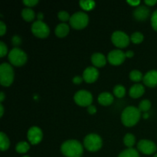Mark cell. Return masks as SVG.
Instances as JSON below:
<instances>
[{
	"instance_id": "obj_1",
	"label": "cell",
	"mask_w": 157,
	"mask_h": 157,
	"mask_svg": "<svg viewBox=\"0 0 157 157\" xmlns=\"http://www.w3.org/2000/svg\"><path fill=\"white\" fill-rule=\"evenodd\" d=\"M61 151L63 155L67 157H81L84 149L79 141L76 140H69L62 144Z\"/></svg>"
},
{
	"instance_id": "obj_2",
	"label": "cell",
	"mask_w": 157,
	"mask_h": 157,
	"mask_svg": "<svg viewBox=\"0 0 157 157\" xmlns=\"http://www.w3.org/2000/svg\"><path fill=\"white\" fill-rule=\"evenodd\" d=\"M140 118V111L136 107L130 106L126 107L121 114V121L126 127L136 125Z\"/></svg>"
},
{
	"instance_id": "obj_3",
	"label": "cell",
	"mask_w": 157,
	"mask_h": 157,
	"mask_svg": "<svg viewBox=\"0 0 157 157\" xmlns=\"http://www.w3.org/2000/svg\"><path fill=\"white\" fill-rule=\"evenodd\" d=\"M14 80V71L8 63H2L0 65V83L4 87H9Z\"/></svg>"
},
{
	"instance_id": "obj_4",
	"label": "cell",
	"mask_w": 157,
	"mask_h": 157,
	"mask_svg": "<svg viewBox=\"0 0 157 157\" xmlns=\"http://www.w3.org/2000/svg\"><path fill=\"white\" fill-rule=\"evenodd\" d=\"M70 25L75 29H82L87 25L89 17L85 12H77L71 16Z\"/></svg>"
},
{
	"instance_id": "obj_5",
	"label": "cell",
	"mask_w": 157,
	"mask_h": 157,
	"mask_svg": "<svg viewBox=\"0 0 157 157\" xmlns=\"http://www.w3.org/2000/svg\"><path fill=\"white\" fill-rule=\"evenodd\" d=\"M84 145L88 151L96 152L102 147V139L96 133H90L84 138Z\"/></svg>"
},
{
	"instance_id": "obj_6",
	"label": "cell",
	"mask_w": 157,
	"mask_h": 157,
	"mask_svg": "<svg viewBox=\"0 0 157 157\" xmlns=\"http://www.w3.org/2000/svg\"><path fill=\"white\" fill-rule=\"evenodd\" d=\"M9 60L13 65L22 66L27 61V55L21 49L15 48L9 52Z\"/></svg>"
},
{
	"instance_id": "obj_7",
	"label": "cell",
	"mask_w": 157,
	"mask_h": 157,
	"mask_svg": "<svg viewBox=\"0 0 157 157\" xmlns=\"http://www.w3.org/2000/svg\"><path fill=\"white\" fill-rule=\"evenodd\" d=\"M77 104L81 107H89L93 101V96L89 91L85 90H78L74 97Z\"/></svg>"
},
{
	"instance_id": "obj_8",
	"label": "cell",
	"mask_w": 157,
	"mask_h": 157,
	"mask_svg": "<svg viewBox=\"0 0 157 157\" xmlns=\"http://www.w3.org/2000/svg\"><path fill=\"white\" fill-rule=\"evenodd\" d=\"M32 32L38 38H44L48 36L50 33V29L44 21L38 20L32 24Z\"/></svg>"
},
{
	"instance_id": "obj_9",
	"label": "cell",
	"mask_w": 157,
	"mask_h": 157,
	"mask_svg": "<svg viewBox=\"0 0 157 157\" xmlns=\"http://www.w3.org/2000/svg\"><path fill=\"white\" fill-rule=\"evenodd\" d=\"M111 41L115 46L118 48H126L130 43V38L128 35L121 31H116L112 34Z\"/></svg>"
},
{
	"instance_id": "obj_10",
	"label": "cell",
	"mask_w": 157,
	"mask_h": 157,
	"mask_svg": "<svg viewBox=\"0 0 157 157\" xmlns=\"http://www.w3.org/2000/svg\"><path fill=\"white\" fill-rule=\"evenodd\" d=\"M137 148L141 153L146 155H151L156 151V145L151 140H142L137 144Z\"/></svg>"
},
{
	"instance_id": "obj_11",
	"label": "cell",
	"mask_w": 157,
	"mask_h": 157,
	"mask_svg": "<svg viewBox=\"0 0 157 157\" xmlns=\"http://www.w3.org/2000/svg\"><path fill=\"white\" fill-rule=\"evenodd\" d=\"M126 58V54L121 50L111 51L107 55L108 61L113 65H119L122 64Z\"/></svg>"
},
{
	"instance_id": "obj_12",
	"label": "cell",
	"mask_w": 157,
	"mask_h": 157,
	"mask_svg": "<svg viewBox=\"0 0 157 157\" xmlns=\"http://www.w3.org/2000/svg\"><path fill=\"white\" fill-rule=\"evenodd\" d=\"M28 139L29 142L33 145L39 144L43 138V133L41 129L38 127H32L28 131Z\"/></svg>"
},
{
	"instance_id": "obj_13",
	"label": "cell",
	"mask_w": 157,
	"mask_h": 157,
	"mask_svg": "<svg viewBox=\"0 0 157 157\" xmlns=\"http://www.w3.org/2000/svg\"><path fill=\"white\" fill-rule=\"evenodd\" d=\"M99 76V72L96 67H88L84 71L83 79L87 83H93L96 81Z\"/></svg>"
},
{
	"instance_id": "obj_14",
	"label": "cell",
	"mask_w": 157,
	"mask_h": 157,
	"mask_svg": "<svg viewBox=\"0 0 157 157\" xmlns=\"http://www.w3.org/2000/svg\"><path fill=\"white\" fill-rule=\"evenodd\" d=\"M145 85L150 87H155L157 86V71L152 70L147 72L143 78Z\"/></svg>"
},
{
	"instance_id": "obj_15",
	"label": "cell",
	"mask_w": 157,
	"mask_h": 157,
	"mask_svg": "<svg viewBox=\"0 0 157 157\" xmlns=\"http://www.w3.org/2000/svg\"><path fill=\"white\" fill-rule=\"evenodd\" d=\"M150 11L147 6H140L133 11V16L138 21H144L149 17Z\"/></svg>"
},
{
	"instance_id": "obj_16",
	"label": "cell",
	"mask_w": 157,
	"mask_h": 157,
	"mask_svg": "<svg viewBox=\"0 0 157 157\" xmlns=\"http://www.w3.org/2000/svg\"><path fill=\"white\" fill-rule=\"evenodd\" d=\"M91 61L94 66L101 67L106 64V58L104 55L101 53H94L91 56Z\"/></svg>"
},
{
	"instance_id": "obj_17",
	"label": "cell",
	"mask_w": 157,
	"mask_h": 157,
	"mask_svg": "<svg viewBox=\"0 0 157 157\" xmlns=\"http://www.w3.org/2000/svg\"><path fill=\"white\" fill-rule=\"evenodd\" d=\"M113 97L109 92H103L98 97V102L104 106H108L113 103Z\"/></svg>"
},
{
	"instance_id": "obj_18",
	"label": "cell",
	"mask_w": 157,
	"mask_h": 157,
	"mask_svg": "<svg viewBox=\"0 0 157 157\" xmlns=\"http://www.w3.org/2000/svg\"><path fill=\"white\" fill-rule=\"evenodd\" d=\"M145 92V88L141 84H134L130 89V96L133 98H138Z\"/></svg>"
},
{
	"instance_id": "obj_19",
	"label": "cell",
	"mask_w": 157,
	"mask_h": 157,
	"mask_svg": "<svg viewBox=\"0 0 157 157\" xmlns=\"http://www.w3.org/2000/svg\"><path fill=\"white\" fill-rule=\"evenodd\" d=\"M55 35L59 38H64L68 34L69 26L65 23H61L58 24L55 28Z\"/></svg>"
},
{
	"instance_id": "obj_20",
	"label": "cell",
	"mask_w": 157,
	"mask_h": 157,
	"mask_svg": "<svg viewBox=\"0 0 157 157\" xmlns=\"http://www.w3.org/2000/svg\"><path fill=\"white\" fill-rule=\"evenodd\" d=\"M21 15L25 21H33L35 18V13L31 8H25L21 11Z\"/></svg>"
},
{
	"instance_id": "obj_21",
	"label": "cell",
	"mask_w": 157,
	"mask_h": 157,
	"mask_svg": "<svg viewBox=\"0 0 157 157\" xmlns=\"http://www.w3.org/2000/svg\"><path fill=\"white\" fill-rule=\"evenodd\" d=\"M9 146H10V142H9V138L6 136V133L1 132L0 133V149L2 151H6L9 148Z\"/></svg>"
},
{
	"instance_id": "obj_22",
	"label": "cell",
	"mask_w": 157,
	"mask_h": 157,
	"mask_svg": "<svg viewBox=\"0 0 157 157\" xmlns=\"http://www.w3.org/2000/svg\"><path fill=\"white\" fill-rule=\"evenodd\" d=\"M118 157H140V155L135 149L128 148L121 152Z\"/></svg>"
},
{
	"instance_id": "obj_23",
	"label": "cell",
	"mask_w": 157,
	"mask_h": 157,
	"mask_svg": "<svg viewBox=\"0 0 157 157\" xmlns=\"http://www.w3.org/2000/svg\"><path fill=\"white\" fill-rule=\"evenodd\" d=\"M136 142V138L132 133H127L124 137V143L128 148H132Z\"/></svg>"
},
{
	"instance_id": "obj_24",
	"label": "cell",
	"mask_w": 157,
	"mask_h": 157,
	"mask_svg": "<svg viewBox=\"0 0 157 157\" xmlns=\"http://www.w3.org/2000/svg\"><path fill=\"white\" fill-rule=\"evenodd\" d=\"M29 148H30L29 144L27 142H25V141L18 143V144H17L16 147H15V150L18 153H27L29 150Z\"/></svg>"
},
{
	"instance_id": "obj_25",
	"label": "cell",
	"mask_w": 157,
	"mask_h": 157,
	"mask_svg": "<svg viewBox=\"0 0 157 157\" xmlns=\"http://www.w3.org/2000/svg\"><path fill=\"white\" fill-rule=\"evenodd\" d=\"M79 4L83 9L86 11H89L94 8L95 2L92 1V0H86V1L84 0V1H80Z\"/></svg>"
},
{
	"instance_id": "obj_26",
	"label": "cell",
	"mask_w": 157,
	"mask_h": 157,
	"mask_svg": "<svg viewBox=\"0 0 157 157\" xmlns=\"http://www.w3.org/2000/svg\"><path fill=\"white\" fill-rule=\"evenodd\" d=\"M144 35L141 32H136L132 34V35L130 36V40L134 44H140L144 41Z\"/></svg>"
},
{
	"instance_id": "obj_27",
	"label": "cell",
	"mask_w": 157,
	"mask_h": 157,
	"mask_svg": "<svg viewBox=\"0 0 157 157\" xmlns=\"http://www.w3.org/2000/svg\"><path fill=\"white\" fill-rule=\"evenodd\" d=\"M113 94L117 98H121L125 95L126 89L123 85H117L113 88Z\"/></svg>"
},
{
	"instance_id": "obj_28",
	"label": "cell",
	"mask_w": 157,
	"mask_h": 157,
	"mask_svg": "<svg viewBox=\"0 0 157 157\" xmlns=\"http://www.w3.org/2000/svg\"><path fill=\"white\" fill-rule=\"evenodd\" d=\"M151 107V102L149 100H144L139 104V110L140 112H147Z\"/></svg>"
},
{
	"instance_id": "obj_29",
	"label": "cell",
	"mask_w": 157,
	"mask_h": 157,
	"mask_svg": "<svg viewBox=\"0 0 157 157\" xmlns=\"http://www.w3.org/2000/svg\"><path fill=\"white\" fill-rule=\"evenodd\" d=\"M130 78L133 81L139 82V81H140L144 78H143L142 73H141L140 71H139L137 70H133L130 73Z\"/></svg>"
},
{
	"instance_id": "obj_30",
	"label": "cell",
	"mask_w": 157,
	"mask_h": 157,
	"mask_svg": "<svg viewBox=\"0 0 157 157\" xmlns=\"http://www.w3.org/2000/svg\"><path fill=\"white\" fill-rule=\"evenodd\" d=\"M58 18L63 21H67V20H70L71 18L68 12H66V11H60L58 14Z\"/></svg>"
},
{
	"instance_id": "obj_31",
	"label": "cell",
	"mask_w": 157,
	"mask_h": 157,
	"mask_svg": "<svg viewBox=\"0 0 157 157\" xmlns=\"http://www.w3.org/2000/svg\"><path fill=\"white\" fill-rule=\"evenodd\" d=\"M151 25L155 31L157 32V9L154 11L151 17Z\"/></svg>"
},
{
	"instance_id": "obj_32",
	"label": "cell",
	"mask_w": 157,
	"mask_h": 157,
	"mask_svg": "<svg viewBox=\"0 0 157 157\" xmlns=\"http://www.w3.org/2000/svg\"><path fill=\"white\" fill-rule=\"evenodd\" d=\"M7 52H8V48L6 44H5L3 41H0V52H1V55H0V57H1V58L4 57L5 55L7 54Z\"/></svg>"
},
{
	"instance_id": "obj_33",
	"label": "cell",
	"mask_w": 157,
	"mask_h": 157,
	"mask_svg": "<svg viewBox=\"0 0 157 157\" xmlns=\"http://www.w3.org/2000/svg\"><path fill=\"white\" fill-rule=\"evenodd\" d=\"M23 3H24L25 6H29V7H32V6H34L36 4H38V0H24V1H23Z\"/></svg>"
},
{
	"instance_id": "obj_34",
	"label": "cell",
	"mask_w": 157,
	"mask_h": 157,
	"mask_svg": "<svg viewBox=\"0 0 157 157\" xmlns=\"http://www.w3.org/2000/svg\"><path fill=\"white\" fill-rule=\"evenodd\" d=\"M12 43H13L14 45L18 46L21 43V39L19 36H18V35H15V36L12 37Z\"/></svg>"
},
{
	"instance_id": "obj_35",
	"label": "cell",
	"mask_w": 157,
	"mask_h": 157,
	"mask_svg": "<svg viewBox=\"0 0 157 157\" xmlns=\"http://www.w3.org/2000/svg\"><path fill=\"white\" fill-rule=\"evenodd\" d=\"M6 32V25L2 21H0V35L2 36Z\"/></svg>"
},
{
	"instance_id": "obj_36",
	"label": "cell",
	"mask_w": 157,
	"mask_h": 157,
	"mask_svg": "<svg viewBox=\"0 0 157 157\" xmlns=\"http://www.w3.org/2000/svg\"><path fill=\"white\" fill-rule=\"evenodd\" d=\"M87 111H88L89 113H90V114H94V113L97 112L96 107L91 104V105H90L88 107H87Z\"/></svg>"
},
{
	"instance_id": "obj_37",
	"label": "cell",
	"mask_w": 157,
	"mask_h": 157,
	"mask_svg": "<svg viewBox=\"0 0 157 157\" xmlns=\"http://www.w3.org/2000/svg\"><path fill=\"white\" fill-rule=\"evenodd\" d=\"M83 80H84V79H83L81 77L76 76V77H75V78H73V80H72V81H73V82L75 83V84H81V83L82 82Z\"/></svg>"
},
{
	"instance_id": "obj_38",
	"label": "cell",
	"mask_w": 157,
	"mask_h": 157,
	"mask_svg": "<svg viewBox=\"0 0 157 157\" xmlns=\"http://www.w3.org/2000/svg\"><path fill=\"white\" fill-rule=\"evenodd\" d=\"M157 2L156 0H145V3L149 6H153Z\"/></svg>"
},
{
	"instance_id": "obj_39",
	"label": "cell",
	"mask_w": 157,
	"mask_h": 157,
	"mask_svg": "<svg viewBox=\"0 0 157 157\" xmlns=\"http://www.w3.org/2000/svg\"><path fill=\"white\" fill-rule=\"evenodd\" d=\"M127 3L130 5H131L132 6H136L140 3V1H132V0H128Z\"/></svg>"
},
{
	"instance_id": "obj_40",
	"label": "cell",
	"mask_w": 157,
	"mask_h": 157,
	"mask_svg": "<svg viewBox=\"0 0 157 157\" xmlns=\"http://www.w3.org/2000/svg\"><path fill=\"white\" fill-rule=\"evenodd\" d=\"M125 54L126 57H127V58H132V57H133V55H134V53H133V51H127Z\"/></svg>"
},
{
	"instance_id": "obj_41",
	"label": "cell",
	"mask_w": 157,
	"mask_h": 157,
	"mask_svg": "<svg viewBox=\"0 0 157 157\" xmlns=\"http://www.w3.org/2000/svg\"><path fill=\"white\" fill-rule=\"evenodd\" d=\"M4 99H5V94L3 93V92H1V93H0V101L2 102V101H4Z\"/></svg>"
},
{
	"instance_id": "obj_42",
	"label": "cell",
	"mask_w": 157,
	"mask_h": 157,
	"mask_svg": "<svg viewBox=\"0 0 157 157\" xmlns=\"http://www.w3.org/2000/svg\"><path fill=\"white\" fill-rule=\"evenodd\" d=\"M43 17H44V15H43V14L41 13V12H39V13L38 14V21H41L43 18Z\"/></svg>"
},
{
	"instance_id": "obj_43",
	"label": "cell",
	"mask_w": 157,
	"mask_h": 157,
	"mask_svg": "<svg viewBox=\"0 0 157 157\" xmlns=\"http://www.w3.org/2000/svg\"><path fill=\"white\" fill-rule=\"evenodd\" d=\"M0 109H1V113H0V116L2 117L3 116V113H4V108H3L2 104H0Z\"/></svg>"
},
{
	"instance_id": "obj_44",
	"label": "cell",
	"mask_w": 157,
	"mask_h": 157,
	"mask_svg": "<svg viewBox=\"0 0 157 157\" xmlns=\"http://www.w3.org/2000/svg\"><path fill=\"white\" fill-rule=\"evenodd\" d=\"M148 117H149L148 113H144V118H148Z\"/></svg>"
},
{
	"instance_id": "obj_45",
	"label": "cell",
	"mask_w": 157,
	"mask_h": 157,
	"mask_svg": "<svg viewBox=\"0 0 157 157\" xmlns=\"http://www.w3.org/2000/svg\"><path fill=\"white\" fill-rule=\"evenodd\" d=\"M153 157H157V153H156V154L154 155V156H153Z\"/></svg>"
},
{
	"instance_id": "obj_46",
	"label": "cell",
	"mask_w": 157,
	"mask_h": 157,
	"mask_svg": "<svg viewBox=\"0 0 157 157\" xmlns=\"http://www.w3.org/2000/svg\"><path fill=\"white\" fill-rule=\"evenodd\" d=\"M23 157H30V156H24Z\"/></svg>"
}]
</instances>
